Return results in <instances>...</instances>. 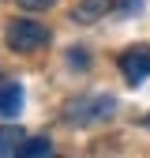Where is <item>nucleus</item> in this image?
I'll return each instance as SVG.
<instances>
[{"label": "nucleus", "instance_id": "obj_1", "mask_svg": "<svg viewBox=\"0 0 150 158\" xmlns=\"http://www.w3.org/2000/svg\"><path fill=\"white\" fill-rule=\"evenodd\" d=\"M4 45L11 53H38V49L49 45V27L38 23V19L19 15V19H11V23L4 27Z\"/></svg>", "mask_w": 150, "mask_h": 158}, {"label": "nucleus", "instance_id": "obj_2", "mask_svg": "<svg viewBox=\"0 0 150 158\" xmlns=\"http://www.w3.org/2000/svg\"><path fill=\"white\" fill-rule=\"evenodd\" d=\"M112 113H116V98H109V94H90V98H79V102L68 106V117H64V121L86 128V124H101V121H109Z\"/></svg>", "mask_w": 150, "mask_h": 158}, {"label": "nucleus", "instance_id": "obj_3", "mask_svg": "<svg viewBox=\"0 0 150 158\" xmlns=\"http://www.w3.org/2000/svg\"><path fill=\"white\" fill-rule=\"evenodd\" d=\"M120 72L131 87L150 79V45H131L128 53H120Z\"/></svg>", "mask_w": 150, "mask_h": 158}, {"label": "nucleus", "instance_id": "obj_4", "mask_svg": "<svg viewBox=\"0 0 150 158\" xmlns=\"http://www.w3.org/2000/svg\"><path fill=\"white\" fill-rule=\"evenodd\" d=\"M109 8H112V0H75V8H71V23H79V27L101 23Z\"/></svg>", "mask_w": 150, "mask_h": 158}, {"label": "nucleus", "instance_id": "obj_5", "mask_svg": "<svg viewBox=\"0 0 150 158\" xmlns=\"http://www.w3.org/2000/svg\"><path fill=\"white\" fill-rule=\"evenodd\" d=\"M26 143V135L19 124H0V158H8V154H19Z\"/></svg>", "mask_w": 150, "mask_h": 158}, {"label": "nucleus", "instance_id": "obj_6", "mask_svg": "<svg viewBox=\"0 0 150 158\" xmlns=\"http://www.w3.org/2000/svg\"><path fill=\"white\" fill-rule=\"evenodd\" d=\"M23 109V87L19 83H0V117H15Z\"/></svg>", "mask_w": 150, "mask_h": 158}, {"label": "nucleus", "instance_id": "obj_7", "mask_svg": "<svg viewBox=\"0 0 150 158\" xmlns=\"http://www.w3.org/2000/svg\"><path fill=\"white\" fill-rule=\"evenodd\" d=\"M19 154H26V158H41V154H53V143L45 139V135H41V139H26Z\"/></svg>", "mask_w": 150, "mask_h": 158}, {"label": "nucleus", "instance_id": "obj_8", "mask_svg": "<svg viewBox=\"0 0 150 158\" xmlns=\"http://www.w3.org/2000/svg\"><path fill=\"white\" fill-rule=\"evenodd\" d=\"M56 0H19V8L23 11H45V8H53Z\"/></svg>", "mask_w": 150, "mask_h": 158}, {"label": "nucleus", "instance_id": "obj_9", "mask_svg": "<svg viewBox=\"0 0 150 158\" xmlns=\"http://www.w3.org/2000/svg\"><path fill=\"white\" fill-rule=\"evenodd\" d=\"M68 64H79V68H86L90 60H86V49H68Z\"/></svg>", "mask_w": 150, "mask_h": 158}, {"label": "nucleus", "instance_id": "obj_10", "mask_svg": "<svg viewBox=\"0 0 150 158\" xmlns=\"http://www.w3.org/2000/svg\"><path fill=\"white\" fill-rule=\"evenodd\" d=\"M131 11H143V0H120V15H131Z\"/></svg>", "mask_w": 150, "mask_h": 158}, {"label": "nucleus", "instance_id": "obj_11", "mask_svg": "<svg viewBox=\"0 0 150 158\" xmlns=\"http://www.w3.org/2000/svg\"><path fill=\"white\" fill-rule=\"evenodd\" d=\"M146 124H150V117H146Z\"/></svg>", "mask_w": 150, "mask_h": 158}]
</instances>
